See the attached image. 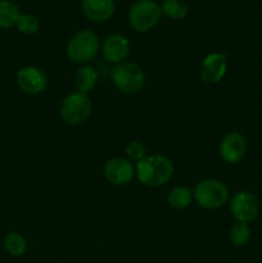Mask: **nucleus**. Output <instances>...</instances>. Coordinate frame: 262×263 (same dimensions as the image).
I'll use <instances>...</instances> for the list:
<instances>
[{"label": "nucleus", "mask_w": 262, "mask_h": 263, "mask_svg": "<svg viewBox=\"0 0 262 263\" xmlns=\"http://www.w3.org/2000/svg\"><path fill=\"white\" fill-rule=\"evenodd\" d=\"M175 167L171 159L162 154L146 156L135 163V177L143 185L159 187L169 184L174 176Z\"/></svg>", "instance_id": "obj_1"}, {"label": "nucleus", "mask_w": 262, "mask_h": 263, "mask_svg": "<svg viewBox=\"0 0 262 263\" xmlns=\"http://www.w3.org/2000/svg\"><path fill=\"white\" fill-rule=\"evenodd\" d=\"M100 40L91 28L80 30L69 39L66 46L67 58L76 64H89L100 51Z\"/></svg>", "instance_id": "obj_2"}, {"label": "nucleus", "mask_w": 262, "mask_h": 263, "mask_svg": "<svg viewBox=\"0 0 262 263\" xmlns=\"http://www.w3.org/2000/svg\"><path fill=\"white\" fill-rule=\"evenodd\" d=\"M110 79L118 91L133 95L140 91L145 85V72L136 62L125 61L113 67Z\"/></svg>", "instance_id": "obj_3"}, {"label": "nucleus", "mask_w": 262, "mask_h": 263, "mask_svg": "<svg viewBox=\"0 0 262 263\" xmlns=\"http://www.w3.org/2000/svg\"><path fill=\"white\" fill-rule=\"evenodd\" d=\"M229 187L217 179H204L193 189L194 200L204 210H218L229 200Z\"/></svg>", "instance_id": "obj_4"}, {"label": "nucleus", "mask_w": 262, "mask_h": 263, "mask_svg": "<svg viewBox=\"0 0 262 263\" xmlns=\"http://www.w3.org/2000/svg\"><path fill=\"white\" fill-rule=\"evenodd\" d=\"M161 17V5L154 0H138L128 10V25L135 32L144 33L156 27Z\"/></svg>", "instance_id": "obj_5"}, {"label": "nucleus", "mask_w": 262, "mask_h": 263, "mask_svg": "<svg viewBox=\"0 0 262 263\" xmlns=\"http://www.w3.org/2000/svg\"><path fill=\"white\" fill-rule=\"evenodd\" d=\"M92 110V103L89 95L74 91L67 95L61 103L59 115L62 120L71 126H79L86 122Z\"/></svg>", "instance_id": "obj_6"}, {"label": "nucleus", "mask_w": 262, "mask_h": 263, "mask_svg": "<svg viewBox=\"0 0 262 263\" xmlns=\"http://www.w3.org/2000/svg\"><path fill=\"white\" fill-rule=\"evenodd\" d=\"M231 216L236 222L251 223L257 220L259 215V200L253 193L240 190L231 197L230 203Z\"/></svg>", "instance_id": "obj_7"}, {"label": "nucleus", "mask_w": 262, "mask_h": 263, "mask_svg": "<svg viewBox=\"0 0 262 263\" xmlns=\"http://www.w3.org/2000/svg\"><path fill=\"white\" fill-rule=\"evenodd\" d=\"M105 180L115 186H125L135 177V164L123 157H113L103 167Z\"/></svg>", "instance_id": "obj_8"}, {"label": "nucleus", "mask_w": 262, "mask_h": 263, "mask_svg": "<svg viewBox=\"0 0 262 263\" xmlns=\"http://www.w3.org/2000/svg\"><path fill=\"white\" fill-rule=\"evenodd\" d=\"M248 151V143L243 134L238 131L228 133L218 144V154L226 163H239L246 157Z\"/></svg>", "instance_id": "obj_9"}, {"label": "nucleus", "mask_w": 262, "mask_h": 263, "mask_svg": "<svg viewBox=\"0 0 262 263\" xmlns=\"http://www.w3.org/2000/svg\"><path fill=\"white\" fill-rule=\"evenodd\" d=\"M18 87L27 95H39L48 86V76L36 66H25L17 72L15 77Z\"/></svg>", "instance_id": "obj_10"}, {"label": "nucleus", "mask_w": 262, "mask_h": 263, "mask_svg": "<svg viewBox=\"0 0 262 263\" xmlns=\"http://www.w3.org/2000/svg\"><path fill=\"white\" fill-rule=\"evenodd\" d=\"M228 71V59L223 53L213 51L203 58L199 67V79L204 84H218Z\"/></svg>", "instance_id": "obj_11"}, {"label": "nucleus", "mask_w": 262, "mask_h": 263, "mask_svg": "<svg viewBox=\"0 0 262 263\" xmlns=\"http://www.w3.org/2000/svg\"><path fill=\"white\" fill-rule=\"evenodd\" d=\"M103 58L110 64H118L125 62L130 53V41L122 33H112L103 41L102 46Z\"/></svg>", "instance_id": "obj_12"}, {"label": "nucleus", "mask_w": 262, "mask_h": 263, "mask_svg": "<svg viewBox=\"0 0 262 263\" xmlns=\"http://www.w3.org/2000/svg\"><path fill=\"white\" fill-rule=\"evenodd\" d=\"M82 12L92 22H107L116 12L113 0H82Z\"/></svg>", "instance_id": "obj_13"}, {"label": "nucleus", "mask_w": 262, "mask_h": 263, "mask_svg": "<svg viewBox=\"0 0 262 263\" xmlns=\"http://www.w3.org/2000/svg\"><path fill=\"white\" fill-rule=\"evenodd\" d=\"M99 80V73L97 69L90 64L81 66L74 73V87L76 91L82 92V94H89L95 89Z\"/></svg>", "instance_id": "obj_14"}, {"label": "nucleus", "mask_w": 262, "mask_h": 263, "mask_svg": "<svg viewBox=\"0 0 262 263\" xmlns=\"http://www.w3.org/2000/svg\"><path fill=\"white\" fill-rule=\"evenodd\" d=\"M194 200L193 189L188 186H176L167 195V203L174 210H185Z\"/></svg>", "instance_id": "obj_15"}, {"label": "nucleus", "mask_w": 262, "mask_h": 263, "mask_svg": "<svg viewBox=\"0 0 262 263\" xmlns=\"http://www.w3.org/2000/svg\"><path fill=\"white\" fill-rule=\"evenodd\" d=\"M21 10L18 5L12 0H0V28L9 30L15 27Z\"/></svg>", "instance_id": "obj_16"}, {"label": "nucleus", "mask_w": 262, "mask_h": 263, "mask_svg": "<svg viewBox=\"0 0 262 263\" xmlns=\"http://www.w3.org/2000/svg\"><path fill=\"white\" fill-rule=\"evenodd\" d=\"M4 248L14 258L22 257L28 249L27 239L18 231H10L4 238Z\"/></svg>", "instance_id": "obj_17"}, {"label": "nucleus", "mask_w": 262, "mask_h": 263, "mask_svg": "<svg viewBox=\"0 0 262 263\" xmlns=\"http://www.w3.org/2000/svg\"><path fill=\"white\" fill-rule=\"evenodd\" d=\"M161 9L162 14L174 21L184 20L189 14V5L185 0H163Z\"/></svg>", "instance_id": "obj_18"}, {"label": "nucleus", "mask_w": 262, "mask_h": 263, "mask_svg": "<svg viewBox=\"0 0 262 263\" xmlns=\"http://www.w3.org/2000/svg\"><path fill=\"white\" fill-rule=\"evenodd\" d=\"M252 235V230L249 223L235 222L229 231L230 243L235 247H243L249 241Z\"/></svg>", "instance_id": "obj_19"}, {"label": "nucleus", "mask_w": 262, "mask_h": 263, "mask_svg": "<svg viewBox=\"0 0 262 263\" xmlns=\"http://www.w3.org/2000/svg\"><path fill=\"white\" fill-rule=\"evenodd\" d=\"M15 27L23 35H35L40 30V21L36 15L30 13H21Z\"/></svg>", "instance_id": "obj_20"}, {"label": "nucleus", "mask_w": 262, "mask_h": 263, "mask_svg": "<svg viewBox=\"0 0 262 263\" xmlns=\"http://www.w3.org/2000/svg\"><path fill=\"white\" fill-rule=\"evenodd\" d=\"M126 158L131 162H135L138 163L139 161H141L143 158L146 157V149L144 146L143 143L138 140H133L126 145Z\"/></svg>", "instance_id": "obj_21"}, {"label": "nucleus", "mask_w": 262, "mask_h": 263, "mask_svg": "<svg viewBox=\"0 0 262 263\" xmlns=\"http://www.w3.org/2000/svg\"><path fill=\"white\" fill-rule=\"evenodd\" d=\"M234 263H243V262H234Z\"/></svg>", "instance_id": "obj_22"}]
</instances>
